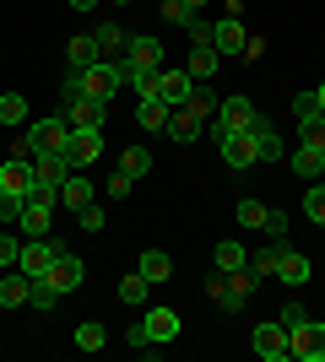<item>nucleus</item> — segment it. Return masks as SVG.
I'll use <instances>...</instances> for the list:
<instances>
[{"mask_svg": "<svg viewBox=\"0 0 325 362\" xmlns=\"http://www.w3.org/2000/svg\"><path fill=\"white\" fill-rule=\"evenodd\" d=\"M293 357L298 362H325V325L320 319H304L293 330Z\"/></svg>", "mask_w": 325, "mask_h": 362, "instance_id": "obj_9", "label": "nucleus"}, {"mask_svg": "<svg viewBox=\"0 0 325 362\" xmlns=\"http://www.w3.org/2000/svg\"><path fill=\"white\" fill-rule=\"evenodd\" d=\"M22 216V195H0V222H16Z\"/></svg>", "mask_w": 325, "mask_h": 362, "instance_id": "obj_48", "label": "nucleus"}, {"mask_svg": "<svg viewBox=\"0 0 325 362\" xmlns=\"http://www.w3.org/2000/svg\"><path fill=\"white\" fill-rule=\"evenodd\" d=\"M314 108H320V114H325V81H320V87H314Z\"/></svg>", "mask_w": 325, "mask_h": 362, "instance_id": "obj_51", "label": "nucleus"}, {"mask_svg": "<svg viewBox=\"0 0 325 362\" xmlns=\"http://www.w3.org/2000/svg\"><path fill=\"white\" fill-rule=\"evenodd\" d=\"M93 195H98V189H93V179H87L81 168L60 184V206H65V211H81V206H93Z\"/></svg>", "mask_w": 325, "mask_h": 362, "instance_id": "obj_18", "label": "nucleus"}, {"mask_svg": "<svg viewBox=\"0 0 325 362\" xmlns=\"http://www.w3.org/2000/svg\"><path fill=\"white\" fill-rule=\"evenodd\" d=\"M0 195H6V179H0Z\"/></svg>", "mask_w": 325, "mask_h": 362, "instance_id": "obj_53", "label": "nucleus"}, {"mask_svg": "<svg viewBox=\"0 0 325 362\" xmlns=\"http://www.w3.org/2000/svg\"><path fill=\"white\" fill-rule=\"evenodd\" d=\"M244 44H249V33H244L239 16H217L212 22V49L217 54H244Z\"/></svg>", "mask_w": 325, "mask_h": 362, "instance_id": "obj_10", "label": "nucleus"}, {"mask_svg": "<svg viewBox=\"0 0 325 362\" xmlns=\"http://www.w3.org/2000/svg\"><path fill=\"white\" fill-rule=\"evenodd\" d=\"M304 319H309V308H304V303H282V314H277V325H282V330H287V335H293L298 325H304Z\"/></svg>", "mask_w": 325, "mask_h": 362, "instance_id": "obj_41", "label": "nucleus"}, {"mask_svg": "<svg viewBox=\"0 0 325 362\" xmlns=\"http://www.w3.org/2000/svg\"><path fill=\"white\" fill-rule=\"evenodd\" d=\"M136 271L157 287V281H169V276H173V259L163 255V249H141V255H136Z\"/></svg>", "mask_w": 325, "mask_h": 362, "instance_id": "obj_25", "label": "nucleus"}, {"mask_svg": "<svg viewBox=\"0 0 325 362\" xmlns=\"http://www.w3.org/2000/svg\"><path fill=\"white\" fill-rule=\"evenodd\" d=\"M293 173H304V179H320V173H325V151L309 146V141H298V146H293Z\"/></svg>", "mask_w": 325, "mask_h": 362, "instance_id": "obj_28", "label": "nucleus"}, {"mask_svg": "<svg viewBox=\"0 0 325 362\" xmlns=\"http://www.w3.org/2000/svg\"><path fill=\"white\" fill-rule=\"evenodd\" d=\"M163 22H173V28H190V22H195V11H190L185 0H163Z\"/></svg>", "mask_w": 325, "mask_h": 362, "instance_id": "obj_42", "label": "nucleus"}, {"mask_svg": "<svg viewBox=\"0 0 325 362\" xmlns=\"http://www.w3.org/2000/svg\"><path fill=\"white\" fill-rule=\"evenodd\" d=\"M287 227H293V222H287V211H277V206H266V227H261L266 238H271V243H282V238H287Z\"/></svg>", "mask_w": 325, "mask_h": 362, "instance_id": "obj_38", "label": "nucleus"}, {"mask_svg": "<svg viewBox=\"0 0 325 362\" xmlns=\"http://www.w3.org/2000/svg\"><path fill=\"white\" fill-rule=\"evenodd\" d=\"M65 60H71V71H87V65H98V38H93V33H76V38L65 44Z\"/></svg>", "mask_w": 325, "mask_h": 362, "instance_id": "obj_27", "label": "nucleus"}, {"mask_svg": "<svg viewBox=\"0 0 325 362\" xmlns=\"http://www.w3.org/2000/svg\"><path fill=\"white\" fill-rule=\"evenodd\" d=\"M185 6H190V11H195V16H201V11H206V0H185Z\"/></svg>", "mask_w": 325, "mask_h": 362, "instance_id": "obj_52", "label": "nucleus"}, {"mask_svg": "<svg viewBox=\"0 0 325 362\" xmlns=\"http://www.w3.org/2000/svg\"><path fill=\"white\" fill-rule=\"evenodd\" d=\"M244 265H249V249H244V243L222 238V243L212 249V271H222V276H228V271H244Z\"/></svg>", "mask_w": 325, "mask_h": 362, "instance_id": "obj_24", "label": "nucleus"}, {"mask_svg": "<svg viewBox=\"0 0 325 362\" xmlns=\"http://www.w3.org/2000/svg\"><path fill=\"white\" fill-rule=\"evenodd\" d=\"M0 179H6V195H22V200H28V189H33L38 173H33L28 157H6V163H0Z\"/></svg>", "mask_w": 325, "mask_h": 362, "instance_id": "obj_15", "label": "nucleus"}, {"mask_svg": "<svg viewBox=\"0 0 325 362\" xmlns=\"http://www.w3.org/2000/svg\"><path fill=\"white\" fill-rule=\"evenodd\" d=\"M147 292H152V281H147L141 271H130V276L120 281V298L130 303V308H141V303H147Z\"/></svg>", "mask_w": 325, "mask_h": 362, "instance_id": "obj_34", "label": "nucleus"}, {"mask_svg": "<svg viewBox=\"0 0 325 362\" xmlns=\"http://www.w3.org/2000/svg\"><path fill=\"white\" fill-rule=\"evenodd\" d=\"M304 216H309V222H325V184L320 179L304 189Z\"/></svg>", "mask_w": 325, "mask_h": 362, "instance_id": "obj_37", "label": "nucleus"}, {"mask_svg": "<svg viewBox=\"0 0 325 362\" xmlns=\"http://www.w3.org/2000/svg\"><path fill=\"white\" fill-rule=\"evenodd\" d=\"M233 216H239L244 227H266V206H261V200H249V195L233 206Z\"/></svg>", "mask_w": 325, "mask_h": 362, "instance_id": "obj_39", "label": "nucleus"}, {"mask_svg": "<svg viewBox=\"0 0 325 362\" xmlns=\"http://www.w3.org/2000/svg\"><path fill=\"white\" fill-rule=\"evenodd\" d=\"M320 238H325V222H320Z\"/></svg>", "mask_w": 325, "mask_h": 362, "instance_id": "obj_55", "label": "nucleus"}, {"mask_svg": "<svg viewBox=\"0 0 325 362\" xmlns=\"http://www.w3.org/2000/svg\"><path fill=\"white\" fill-rule=\"evenodd\" d=\"M103 346H108V330L98 325V319L76 325V351H87V357H93V351H103Z\"/></svg>", "mask_w": 325, "mask_h": 362, "instance_id": "obj_30", "label": "nucleus"}, {"mask_svg": "<svg viewBox=\"0 0 325 362\" xmlns=\"http://www.w3.org/2000/svg\"><path fill=\"white\" fill-rule=\"evenodd\" d=\"M130 65H147V71H163V44L157 38H147V33H130V54H125Z\"/></svg>", "mask_w": 325, "mask_h": 362, "instance_id": "obj_22", "label": "nucleus"}, {"mask_svg": "<svg viewBox=\"0 0 325 362\" xmlns=\"http://www.w3.org/2000/svg\"><path fill=\"white\" fill-rule=\"evenodd\" d=\"M11 157H28V163L38 157V130H33V124H28V130H16V141H11Z\"/></svg>", "mask_w": 325, "mask_h": 362, "instance_id": "obj_40", "label": "nucleus"}, {"mask_svg": "<svg viewBox=\"0 0 325 362\" xmlns=\"http://www.w3.org/2000/svg\"><path fill=\"white\" fill-rule=\"evenodd\" d=\"M33 130H38V151H71V124H65V114H49V119H33Z\"/></svg>", "mask_w": 325, "mask_h": 362, "instance_id": "obj_12", "label": "nucleus"}, {"mask_svg": "<svg viewBox=\"0 0 325 362\" xmlns=\"http://www.w3.org/2000/svg\"><path fill=\"white\" fill-rule=\"evenodd\" d=\"M71 98H81V71H71L60 81V103H71Z\"/></svg>", "mask_w": 325, "mask_h": 362, "instance_id": "obj_49", "label": "nucleus"}, {"mask_svg": "<svg viewBox=\"0 0 325 362\" xmlns=\"http://www.w3.org/2000/svg\"><path fill=\"white\" fill-rule=\"evenodd\" d=\"M103 0H71V11H98Z\"/></svg>", "mask_w": 325, "mask_h": 362, "instance_id": "obj_50", "label": "nucleus"}, {"mask_svg": "<svg viewBox=\"0 0 325 362\" xmlns=\"http://www.w3.org/2000/svg\"><path fill=\"white\" fill-rule=\"evenodd\" d=\"M190 87H195V76H190V71H163L157 98H163L169 108H185V103H190Z\"/></svg>", "mask_w": 325, "mask_h": 362, "instance_id": "obj_20", "label": "nucleus"}, {"mask_svg": "<svg viewBox=\"0 0 325 362\" xmlns=\"http://www.w3.org/2000/svg\"><path fill=\"white\" fill-rule=\"evenodd\" d=\"M217 157L233 168V173H249V168L261 163V146H255V130H228V136L217 141Z\"/></svg>", "mask_w": 325, "mask_h": 362, "instance_id": "obj_3", "label": "nucleus"}, {"mask_svg": "<svg viewBox=\"0 0 325 362\" xmlns=\"http://www.w3.org/2000/svg\"><path fill=\"white\" fill-rule=\"evenodd\" d=\"M130 189H136V179H130L125 168H120V173H114V179L103 184V195H108V200H125V195H130Z\"/></svg>", "mask_w": 325, "mask_h": 362, "instance_id": "obj_45", "label": "nucleus"}, {"mask_svg": "<svg viewBox=\"0 0 325 362\" xmlns=\"http://www.w3.org/2000/svg\"><path fill=\"white\" fill-rule=\"evenodd\" d=\"M33 173L49 179V184H65L76 173V163H71V151H38V157H33Z\"/></svg>", "mask_w": 325, "mask_h": 362, "instance_id": "obj_14", "label": "nucleus"}, {"mask_svg": "<svg viewBox=\"0 0 325 362\" xmlns=\"http://www.w3.org/2000/svg\"><path fill=\"white\" fill-rule=\"evenodd\" d=\"M16 227H22V238H49V227H55V206L22 200V216H16Z\"/></svg>", "mask_w": 325, "mask_h": 362, "instance_id": "obj_13", "label": "nucleus"}, {"mask_svg": "<svg viewBox=\"0 0 325 362\" xmlns=\"http://www.w3.org/2000/svg\"><path fill=\"white\" fill-rule=\"evenodd\" d=\"M60 249H65V243L55 238V233H49V238H22V249H16V271H22V276H44Z\"/></svg>", "mask_w": 325, "mask_h": 362, "instance_id": "obj_4", "label": "nucleus"}, {"mask_svg": "<svg viewBox=\"0 0 325 362\" xmlns=\"http://www.w3.org/2000/svg\"><path fill=\"white\" fill-rule=\"evenodd\" d=\"M120 168L130 173V179H141V173H152V151H147V146H125L120 151Z\"/></svg>", "mask_w": 325, "mask_h": 362, "instance_id": "obj_32", "label": "nucleus"}, {"mask_svg": "<svg viewBox=\"0 0 325 362\" xmlns=\"http://www.w3.org/2000/svg\"><path fill=\"white\" fill-rule=\"evenodd\" d=\"M28 200H38V206H60V184H49V179H33Z\"/></svg>", "mask_w": 325, "mask_h": 362, "instance_id": "obj_43", "label": "nucleus"}, {"mask_svg": "<svg viewBox=\"0 0 325 362\" xmlns=\"http://www.w3.org/2000/svg\"><path fill=\"white\" fill-rule=\"evenodd\" d=\"M28 303H33V308H38V314H49V308H55V303H60V292L49 287L44 276H33V292H28Z\"/></svg>", "mask_w": 325, "mask_h": 362, "instance_id": "obj_36", "label": "nucleus"}, {"mask_svg": "<svg viewBox=\"0 0 325 362\" xmlns=\"http://www.w3.org/2000/svg\"><path fill=\"white\" fill-rule=\"evenodd\" d=\"M93 38H98V60H108V65H120L125 54H130V33H120L114 22H103Z\"/></svg>", "mask_w": 325, "mask_h": 362, "instance_id": "obj_16", "label": "nucleus"}, {"mask_svg": "<svg viewBox=\"0 0 325 362\" xmlns=\"http://www.w3.org/2000/svg\"><path fill=\"white\" fill-rule=\"evenodd\" d=\"M28 292H33V276H22L16 265L0 271V308H28Z\"/></svg>", "mask_w": 325, "mask_h": 362, "instance_id": "obj_17", "label": "nucleus"}, {"mask_svg": "<svg viewBox=\"0 0 325 362\" xmlns=\"http://www.w3.org/2000/svg\"><path fill=\"white\" fill-rule=\"evenodd\" d=\"M217 103H222V98H217V92H212V81H195V87H190V114H201V119H212V114H217Z\"/></svg>", "mask_w": 325, "mask_h": 362, "instance_id": "obj_29", "label": "nucleus"}, {"mask_svg": "<svg viewBox=\"0 0 325 362\" xmlns=\"http://www.w3.org/2000/svg\"><path fill=\"white\" fill-rule=\"evenodd\" d=\"M179 330H185V325H179V314H173V308H163V303H152V308H141V319L130 325V335H125V341H130V346H141L147 357H152L157 346L179 341Z\"/></svg>", "mask_w": 325, "mask_h": 362, "instance_id": "obj_1", "label": "nucleus"}, {"mask_svg": "<svg viewBox=\"0 0 325 362\" xmlns=\"http://www.w3.org/2000/svg\"><path fill=\"white\" fill-rule=\"evenodd\" d=\"M169 119H173V108L163 103V98H141V103H136V124H141V130L163 136V130H169Z\"/></svg>", "mask_w": 325, "mask_h": 362, "instance_id": "obj_19", "label": "nucleus"}, {"mask_svg": "<svg viewBox=\"0 0 325 362\" xmlns=\"http://www.w3.org/2000/svg\"><path fill=\"white\" fill-rule=\"evenodd\" d=\"M16 249H22V238H16V233H0V271L16 265Z\"/></svg>", "mask_w": 325, "mask_h": 362, "instance_id": "obj_46", "label": "nucleus"}, {"mask_svg": "<svg viewBox=\"0 0 325 362\" xmlns=\"http://www.w3.org/2000/svg\"><path fill=\"white\" fill-rule=\"evenodd\" d=\"M201 130H206L201 114H190V108H173V119H169V141L190 146V141H201Z\"/></svg>", "mask_w": 325, "mask_h": 362, "instance_id": "obj_23", "label": "nucleus"}, {"mask_svg": "<svg viewBox=\"0 0 325 362\" xmlns=\"http://www.w3.org/2000/svg\"><path fill=\"white\" fill-rule=\"evenodd\" d=\"M309 276H314V265L298 255L287 238H282L277 243V281H282V287H309Z\"/></svg>", "mask_w": 325, "mask_h": 362, "instance_id": "obj_6", "label": "nucleus"}, {"mask_svg": "<svg viewBox=\"0 0 325 362\" xmlns=\"http://www.w3.org/2000/svg\"><path fill=\"white\" fill-rule=\"evenodd\" d=\"M114 92H120V71H114L108 60H98V65H87V71H81V98L114 103Z\"/></svg>", "mask_w": 325, "mask_h": 362, "instance_id": "obj_7", "label": "nucleus"}, {"mask_svg": "<svg viewBox=\"0 0 325 362\" xmlns=\"http://www.w3.org/2000/svg\"><path fill=\"white\" fill-rule=\"evenodd\" d=\"M98 157H103V130H76V136H71V163L93 168Z\"/></svg>", "mask_w": 325, "mask_h": 362, "instance_id": "obj_21", "label": "nucleus"}, {"mask_svg": "<svg viewBox=\"0 0 325 362\" xmlns=\"http://www.w3.org/2000/svg\"><path fill=\"white\" fill-rule=\"evenodd\" d=\"M222 292H228V276L212 271V276H206V303H222Z\"/></svg>", "mask_w": 325, "mask_h": 362, "instance_id": "obj_47", "label": "nucleus"}, {"mask_svg": "<svg viewBox=\"0 0 325 362\" xmlns=\"http://www.w3.org/2000/svg\"><path fill=\"white\" fill-rule=\"evenodd\" d=\"M76 222H81V233H103L108 216H103V206L93 200V206H81V211H76Z\"/></svg>", "mask_w": 325, "mask_h": 362, "instance_id": "obj_44", "label": "nucleus"}, {"mask_svg": "<svg viewBox=\"0 0 325 362\" xmlns=\"http://www.w3.org/2000/svg\"><path fill=\"white\" fill-rule=\"evenodd\" d=\"M255 146H261V163H277V157H282V136H277L266 119L255 124Z\"/></svg>", "mask_w": 325, "mask_h": 362, "instance_id": "obj_33", "label": "nucleus"}, {"mask_svg": "<svg viewBox=\"0 0 325 362\" xmlns=\"http://www.w3.org/2000/svg\"><path fill=\"white\" fill-rule=\"evenodd\" d=\"M44 281H49L55 292H60V298H71V292H76L81 281H87V265H81V259L71 255V249H60V255H55V265L44 271Z\"/></svg>", "mask_w": 325, "mask_h": 362, "instance_id": "obj_5", "label": "nucleus"}, {"mask_svg": "<svg viewBox=\"0 0 325 362\" xmlns=\"http://www.w3.org/2000/svg\"><path fill=\"white\" fill-rule=\"evenodd\" d=\"M255 287H261V281H255V271H228V292H222V303H217V308H222V314H239V308H244L249 298H255Z\"/></svg>", "mask_w": 325, "mask_h": 362, "instance_id": "obj_11", "label": "nucleus"}, {"mask_svg": "<svg viewBox=\"0 0 325 362\" xmlns=\"http://www.w3.org/2000/svg\"><path fill=\"white\" fill-rule=\"evenodd\" d=\"M114 6H130V0H114Z\"/></svg>", "mask_w": 325, "mask_h": 362, "instance_id": "obj_54", "label": "nucleus"}, {"mask_svg": "<svg viewBox=\"0 0 325 362\" xmlns=\"http://www.w3.org/2000/svg\"><path fill=\"white\" fill-rule=\"evenodd\" d=\"M217 65H222V54H217L212 44H190V65H185V71L195 76V81H212Z\"/></svg>", "mask_w": 325, "mask_h": 362, "instance_id": "obj_26", "label": "nucleus"}, {"mask_svg": "<svg viewBox=\"0 0 325 362\" xmlns=\"http://www.w3.org/2000/svg\"><path fill=\"white\" fill-rule=\"evenodd\" d=\"M249 346H255V357H261V362H287V357H293V335L282 330L277 319H266V325L249 330Z\"/></svg>", "mask_w": 325, "mask_h": 362, "instance_id": "obj_2", "label": "nucleus"}, {"mask_svg": "<svg viewBox=\"0 0 325 362\" xmlns=\"http://www.w3.org/2000/svg\"><path fill=\"white\" fill-rule=\"evenodd\" d=\"M249 271H255V281H271V276H277V243L255 249V255H249Z\"/></svg>", "mask_w": 325, "mask_h": 362, "instance_id": "obj_35", "label": "nucleus"}, {"mask_svg": "<svg viewBox=\"0 0 325 362\" xmlns=\"http://www.w3.org/2000/svg\"><path fill=\"white\" fill-rule=\"evenodd\" d=\"M0 124H28V98L22 92H0Z\"/></svg>", "mask_w": 325, "mask_h": 362, "instance_id": "obj_31", "label": "nucleus"}, {"mask_svg": "<svg viewBox=\"0 0 325 362\" xmlns=\"http://www.w3.org/2000/svg\"><path fill=\"white\" fill-rule=\"evenodd\" d=\"M60 114H65L71 130H103L108 103H98V98H71V103H60Z\"/></svg>", "mask_w": 325, "mask_h": 362, "instance_id": "obj_8", "label": "nucleus"}]
</instances>
